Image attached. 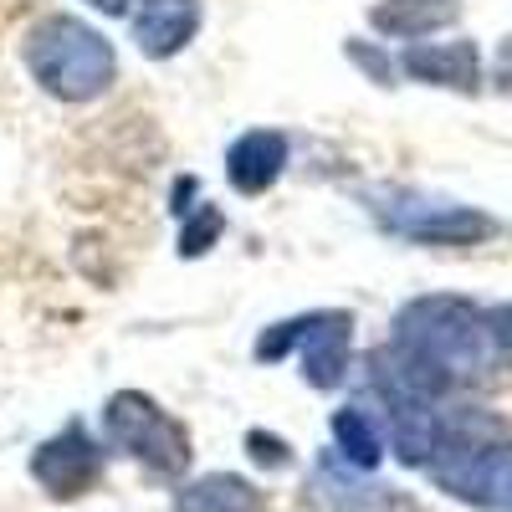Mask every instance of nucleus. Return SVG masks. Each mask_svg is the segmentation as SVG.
<instances>
[{
	"label": "nucleus",
	"mask_w": 512,
	"mask_h": 512,
	"mask_svg": "<svg viewBox=\"0 0 512 512\" xmlns=\"http://www.w3.org/2000/svg\"><path fill=\"white\" fill-rule=\"evenodd\" d=\"M175 512H267V497L236 472H210L180 487Z\"/></svg>",
	"instance_id": "obj_11"
},
{
	"label": "nucleus",
	"mask_w": 512,
	"mask_h": 512,
	"mask_svg": "<svg viewBox=\"0 0 512 512\" xmlns=\"http://www.w3.org/2000/svg\"><path fill=\"white\" fill-rule=\"evenodd\" d=\"M497 82L512 93V36L502 41V52H497Z\"/></svg>",
	"instance_id": "obj_17"
},
{
	"label": "nucleus",
	"mask_w": 512,
	"mask_h": 512,
	"mask_svg": "<svg viewBox=\"0 0 512 512\" xmlns=\"http://www.w3.org/2000/svg\"><path fill=\"white\" fill-rule=\"evenodd\" d=\"M103 436L113 451L123 456H134L149 477H185V466H190V436H185V425L159 410L144 390H118L103 410Z\"/></svg>",
	"instance_id": "obj_3"
},
{
	"label": "nucleus",
	"mask_w": 512,
	"mask_h": 512,
	"mask_svg": "<svg viewBox=\"0 0 512 512\" xmlns=\"http://www.w3.org/2000/svg\"><path fill=\"white\" fill-rule=\"evenodd\" d=\"M21 57L31 77L62 103H93L118 77L113 41L77 16H41L21 41Z\"/></svg>",
	"instance_id": "obj_1"
},
{
	"label": "nucleus",
	"mask_w": 512,
	"mask_h": 512,
	"mask_svg": "<svg viewBox=\"0 0 512 512\" xmlns=\"http://www.w3.org/2000/svg\"><path fill=\"white\" fill-rule=\"evenodd\" d=\"M379 216L390 231L420 246H472L497 231L492 216H482L472 205H446V200H400V205H384Z\"/></svg>",
	"instance_id": "obj_6"
},
{
	"label": "nucleus",
	"mask_w": 512,
	"mask_h": 512,
	"mask_svg": "<svg viewBox=\"0 0 512 512\" xmlns=\"http://www.w3.org/2000/svg\"><path fill=\"white\" fill-rule=\"evenodd\" d=\"M333 446L344 451V461L354 466V472H374L379 456H384V436H379V425H374L359 405L333 410Z\"/></svg>",
	"instance_id": "obj_13"
},
{
	"label": "nucleus",
	"mask_w": 512,
	"mask_h": 512,
	"mask_svg": "<svg viewBox=\"0 0 512 512\" xmlns=\"http://www.w3.org/2000/svg\"><path fill=\"white\" fill-rule=\"evenodd\" d=\"M205 21L200 0H134V47L154 62L180 57Z\"/></svg>",
	"instance_id": "obj_7"
},
{
	"label": "nucleus",
	"mask_w": 512,
	"mask_h": 512,
	"mask_svg": "<svg viewBox=\"0 0 512 512\" xmlns=\"http://www.w3.org/2000/svg\"><path fill=\"white\" fill-rule=\"evenodd\" d=\"M308 507L313 512H405L395 487H379L354 477V466H338L333 456L318 461V472L308 482Z\"/></svg>",
	"instance_id": "obj_8"
},
{
	"label": "nucleus",
	"mask_w": 512,
	"mask_h": 512,
	"mask_svg": "<svg viewBox=\"0 0 512 512\" xmlns=\"http://www.w3.org/2000/svg\"><path fill=\"white\" fill-rule=\"evenodd\" d=\"M31 477L47 487V497H57V502H72L82 492H93L98 477H103V451L88 436V425L67 420L52 441H41L31 451Z\"/></svg>",
	"instance_id": "obj_5"
},
{
	"label": "nucleus",
	"mask_w": 512,
	"mask_h": 512,
	"mask_svg": "<svg viewBox=\"0 0 512 512\" xmlns=\"http://www.w3.org/2000/svg\"><path fill=\"white\" fill-rule=\"evenodd\" d=\"M221 231H226L221 205H200V210H185V226H180V256H185V262L205 256L210 246L221 241Z\"/></svg>",
	"instance_id": "obj_14"
},
{
	"label": "nucleus",
	"mask_w": 512,
	"mask_h": 512,
	"mask_svg": "<svg viewBox=\"0 0 512 512\" xmlns=\"http://www.w3.org/2000/svg\"><path fill=\"white\" fill-rule=\"evenodd\" d=\"M400 67L415 82H436V88H461V93H477V77H482L472 41H415L400 57Z\"/></svg>",
	"instance_id": "obj_10"
},
{
	"label": "nucleus",
	"mask_w": 512,
	"mask_h": 512,
	"mask_svg": "<svg viewBox=\"0 0 512 512\" xmlns=\"http://www.w3.org/2000/svg\"><path fill=\"white\" fill-rule=\"evenodd\" d=\"M487 333H492V349H502V354L512 359V308L487 313Z\"/></svg>",
	"instance_id": "obj_16"
},
{
	"label": "nucleus",
	"mask_w": 512,
	"mask_h": 512,
	"mask_svg": "<svg viewBox=\"0 0 512 512\" xmlns=\"http://www.w3.org/2000/svg\"><path fill=\"white\" fill-rule=\"evenodd\" d=\"M374 31L384 36H400V41H415L436 26H451L456 21V6L451 0H384V6L369 11Z\"/></svg>",
	"instance_id": "obj_12"
},
{
	"label": "nucleus",
	"mask_w": 512,
	"mask_h": 512,
	"mask_svg": "<svg viewBox=\"0 0 512 512\" xmlns=\"http://www.w3.org/2000/svg\"><path fill=\"white\" fill-rule=\"evenodd\" d=\"M93 11H103V16H128V6H134V0H88Z\"/></svg>",
	"instance_id": "obj_18"
},
{
	"label": "nucleus",
	"mask_w": 512,
	"mask_h": 512,
	"mask_svg": "<svg viewBox=\"0 0 512 512\" xmlns=\"http://www.w3.org/2000/svg\"><path fill=\"white\" fill-rule=\"evenodd\" d=\"M349 344H354V318L349 313H303L272 323L262 338H256V359L277 364L287 354L303 359V379L313 390H333L349 369Z\"/></svg>",
	"instance_id": "obj_4"
},
{
	"label": "nucleus",
	"mask_w": 512,
	"mask_h": 512,
	"mask_svg": "<svg viewBox=\"0 0 512 512\" xmlns=\"http://www.w3.org/2000/svg\"><path fill=\"white\" fill-rule=\"evenodd\" d=\"M395 344L425 364H436L451 379L482 374L492 364L487 318L466 297H415L395 318Z\"/></svg>",
	"instance_id": "obj_2"
},
{
	"label": "nucleus",
	"mask_w": 512,
	"mask_h": 512,
	"mask_svg": "<svg viewBox=\"0 0 512 512\" xmlns=\"http://www.w3.org/2000/svg\"><path fill=\"white\" fill-rule=\"evenodd\" d=\"M246 451H256V461H262V466H287V446L277 441V436H267V431H251L246 436Z\"/></svg>",
	"instance_id": "obj_15"
},
{
	"label": "nucleus",
	"mask_w": 512,
	"mask_h": 512,
	"mask_svg": "<svg viewBox=\"0 0 512 512\" xmlns=\"http://www.w3.org/2000/svg\"><path fill=\"white\" fill-rule=\"evenodd\" d=\"M287 134L282 128H251V134H241L231 149H226V180L236 195H267L282 169H287Z\"/></svg>",
	"instance_id": "obj_9"
}]
</instances>
